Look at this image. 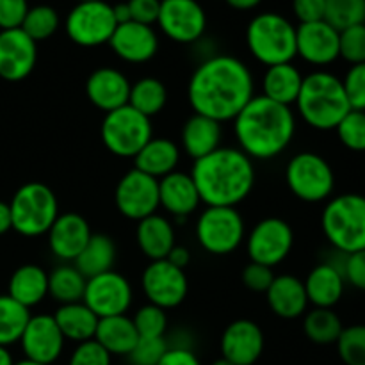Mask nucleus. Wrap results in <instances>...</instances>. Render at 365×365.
I'll return each mask as SVG.
<instances>
[{"label":"nucleus","instance_id":"nucleus-1","mask_svg":"<svg viewBox=\"0 0 365 365\" xmlns=\"http://www.w3.org/2000/svg\"><path fill=\"white\" fill-rule=\"evenodd\" d=\"M255 96V78L234 56H212L203 61L187 84V100L195 114L225 123L234 121Z\"/></svg>","mask_w":365,"mask_h":365},{"label":"nucleus","instance_id":"nucleus-2","mask_svg":"<svg viewBox=\"0 0 365 365\" xmlns=\"http://www.w3.org/2000/svg\"><path fill=\"white\" fill-rule=\"evenodd\" d=\"M237 148L252 160H271L282 155L296 135V116L291 107L255 95L234 120Z\"/></svg>","mask_w":365,"mask_h":365},{"label":"nucleus","instance_id":"nucleus-3","mask_svg":"<svg viewBox=\"0 0 365 365\" xmlns=\"http://www.w3.org/2000/svg\"><path fill=\"white\" fill-rule=\"evenodd\" d=\"M189 175L207 207H237L255 187V164L234 146H220L195 160Z\"/></svg>","mask_w":365,"mask_h":365},{"label":"nucleus","instance_id":"nucleus-4","mask_svg":"<svg viewBox=\"0 0 365 365\" xmlns=\"http://www.w3.org/2000/svg\"><path fill=\"white\" fill-rule=\"evenodd\" d=\"M294 106L309 127L323 132L335 130L342 118L351 110L342 78L324 70L303 77L302 91Z\"/></svg>","mask_w":365,"mask_h":365},{"label":"nucleus","instance_id":"nucleus-5","mask_svg":"<svg viewBox=\"0 0 365 365\" xmlns=\"http://www.w3.org/2000/svg\"><path fill=\"white\" fill-rule=\"evenodd\" d=\"M321 228L337 252L351 255L365 250V196L344 192L334 196L321 214Z\"/></svg>","mask_w":365,"mask_h":365},{"label":"nucleus","instance_id":"nucleus-6","mask_svg":"<svg viewBox=\"0 0 365 365\" xmlns=\"http://www.w3.org/2000/svg\"><path fill=\"white\" fill-rule=\"evenodd\" d=\"M250 53L266 68L292 63L296 57V27L278 13H260L246 27Z\"/></svg>","mask_w":365,"mask_h":365},{"label":"nucleus","instance_id":"nucleus-7","mask_svg":"<svg viewBox=\"0 0 365 365\" xmlns=\"http://www.w3.org/2000/svg\"><path fill=\"white\" fill-rule=\"evenodd\" d=\"M13 230L24 237L48 234L59 216V203L52 189L41 182H29L18 187L9 202Z\"/></svg>","mask_w":365,"mask_h":365},{"label":"nucleus","instance_id":"nucleus-8","mask_svg":"<svg viewBox=\"0 0 365 365\" xmlns=\"http://www.w3.org/2000/svg\"><path fill=\"white\" fill-rule=\"evenodd\" d=\"M285 184L302 202H328L334 195L335 173L323 155L316 152H299L285 166Z\"/></svg>","mask_w":365,"mask_h":365},{"label":"nucleus","instance_id":"nucleus-9","mask_svg":"<svg viewBox=\"0 0 365 365\" xmlns=\"http://www.w3.org/2000/svg\"><path fill=\"white\" fill-rule=\"evenodd\" d=\"M100 138L113 155L134 159L139 150L153 138L152 120L130 106H123L103 116Z\"/></svg>","mask_w":365,"mask_h":365},{"label":"nucleus","instance_id":"nucleus-10","mask_svg":"<svg viewBox=\"0 0 365 365\" xmlns=\"http://www.w3.org/2000/svg\"><path fill=\"white\" fill-rule=\"evenodd\" d=\"M198 245L210 255H230L246 239V225L235 207H207L196 221Z\"/></svg>","mask_w":365,"mask_h":365},{"label":"nucleus","instance_id":"nucleus-11","mask_svg":"<svg viewBox=\"0 0 365 365\" xmlns=\"http://www.w3.org/2000/svg\"><path fill=\"white\" fill-rule=\"evenodd\" d=\"M118 24L114 20L113 6L106 0L96 2H77L68 13L64 29L75 45L93 48L110 41Z\"/></svg>","mask_w":365,"mask_h":365},{"label":"nucleus","instance_id":"nucleus-12","mask_svg":"<svg viewBox=\"0 0 365 365\" xmlns=\"http://www.w3.org/2000/svg\"><path fill=\"white\" fill-rule=\"evenodd\" d=\"M245 242L250 262L262 264L273 269L291 253L294 246V232L282 217H264L250 230Z\"/></svg>","mask_w":365,"mask_h":365},{"label":"nucleus","instance_id":"nucleus-13","mask_svg":"<svg viewBox=\"0 0 365 365\" xmlns=\"http://www.w3.org/2000/svg\"><path fill=\"white\" fill-rule=\"evenodd\" d=\"M118 212L130 221H141L157 214L159 209V180L139 170H130L118 180L114 191Z\"/></svg>","mask_w":365,"mask_h":365},{"label":"nucleus","instance_id":"nucleus-14","mask_svg":"<svg viewBox=\"0 0 365 365\" xmlns=\"http://www.w3.org/2000/svg\"><path fill=\"white\" fill-rule=\"evenodd\" d=\"M132 298L134 291L130 282L113 269L88 278L82 302L98 319H103V317L123 316L130 309Z\"/></svg>","mask_w":365,"mask_h":365},{"label":"nucleus","instance_id":"nucleus-15","mask_svg":"<svg viewBox=\"0 0 365 365\" xmlns=\"http://www.w3.org/2000/svg\"><path fill=\"white\" fill-rule=\"evenodd\" d=\"M141 287L146 299L163 310L182 305L189 291V280L184 269L163 260H152L141 274Z\"/></svg>","mask_w":365,"mask_h":365},{"label":"nucleus","instance_id":"nucleus-16","mask_svg":"<svg viewBox=\"0 0 365 365\" xmlns=\"http://www.w3.org/2000/svg\"><path fill=\"white\" fill-rule=\"evenodd\" d=\"M157 25L171 41L189 45L205 34L207 14L198 0H160Z\"/></svg>","mask_w":365,"mask_h":365},{"label":"nucleus","instance_id":"nucleus-17","mask_svg":"<svg viewBox=\"0 0 365 365\" xmlns=\"http://www.w3.org/2000/svg\"><path fill=\"white\" fill-rule=\"evenodd\" d=\"M64 342L66 339L63 337L56 319L50 314L31 316L20 339L25 359L45 365H52L59 360Z\"/></svg>","mask_w":365,"mask_h":365},{"label":"nucleus","instance_id":"nucleus-18","mask_svg":"<svg viewBox=\"0 0 365 365\" xmlns=\"http://www.w3.org/2000/svg\"><path fill=\"white\" fill-rule=\"evenodd\" d=\"M38 63V43L21 29L0 31V78L20 82L27 78Z\"/></svg>","mask_w":365,"mask_h":365},{"label":"nucleus","instance_id":"nucleus-19","mask_svg":"<svg viewBox=\"0 0 365 365\" xmlns=\"http://www.w3.org/2000/svg\"><path fill=\"white\" fill-rule=\"evenodd\" d=\"M296 57L316 68L330 66L339 59V31L324 20L299 24L296 27Z\"/></svg>","mask_w":365,"mask_h":365},{"label":"nucleus","instance_id":"nucleus-20","mask_svg":"<svg viewBox=\"0 0 365 365\" xmlns=\"http://www.w3.org/2000/svg\"><path fill=\"white\" fill-rule=\"evenodd\" d=\"M264 334L255 321L237 319L221 335V356L234 365H253L262 356Z\"/></svg>","mask_w":365,"mask_h":365},{"label":"nucleus","instance_id":"nucleus-21","mask_svg":"<svg viewBox=\"0 0 365 365\" xmlns=\"http://www.w3.org/2000/svg\"><path fill=\"white\" fill-rule=\"evenodd\" d=\"M109 45L113 52L125 63L143 64L157 56L159 36L150 25L127 21V24L118 25Z\"/></svg>","mask_w":365,"mask_h":365},{"label":"nucleus","instance_id":"nucleus-22","mask_svg":"<svg viewBox=\"0 0 365 365\" xmlns=\"http://www.w3.org/2000/svg\"><path fill=\"white\" fill-rule=\"evenodd\" d=\"M48 248L63 262H73L93 235L91 227L77 212H63L57 216L48 230Z\"/></svg>","mask_w":365,"mask_h":365},{"label":"nucleus","instance_id":"nucleus-23","mask_svg":"<svg viewBox=\"0 0 365 365\" xmlns=\"http://www.w3.org/2000/svg\"><path fill=\"white\" fill-rule=\"evenodd\" d=\"M86 95L96 109L107 114L110 110L128 106L130 81L123 71L116 68H96L86 81Z\"/></svg>","mask_w":365,"mask_h":365},{"label":"nucleus","instance_id":"nucleus-24","mask_svg":"<svg viewBox=\"0 0 365 365\" xmlns=\"http://www.w3.org/2000/svg\"><path fill=\"white\" fill-rule=\"evenodd\" d=\"M200 203L202 200L189 173L177 170L159 180V205L177 220L196 212Z\"/></svg>","mask_w":365,"mask_h":365},{"label":"nucleus","instance_id":"nucleus-25","mask_svg":"<svg viewBox=\"0 0 365 365\" xmlns=\"http://www.w3.org/2000/svg\"><path fill=\"white\" fill-rule=\"evenodd\" d=\"M267 305L282 319H298L309 309L305 284L292 274H278L266 291Z\"/></svg>","mask_w":365,"mask_h":365},{"label":"nucleus","instance_id":"nucleus-26","mask_svg":"<svg viewBox=\"0 0 365 365\" xmlns=\"http://www.w3.org/2000/svg\"><path fill=\"white\" fill-rule=\"evenodd\" d=\"M221 138H223V128L220 121L202 114H192L182 127V150L192 160H198L220 148Z\"/></svg>","mask_w":365,"mask_h":365},{"label":"nucleus","instance_id":"nucleus-27","mask_svg":"<svg viewBox=\"0 0 365 365\" xmlns=\"http://www.w3.org/2000/svg\"><path fill=\"white\" fill-rule=\"evenodd\" d=\"M303 284L309 305L314 309H334L342 299L346 289L344 274L327 262L317 264Z\"/></svg>","mask_w":365,"mask_h":365},{"label":"nucleus","instance_id":"nucleus-28","mask_svg":"<svg viewBox=\"0 0 365 365\" xmlns=\"http://www.w3.org/2000/svg\"><path fill=\"white\" fill-rule=\"evenodd\" d=\"M135 241H138L143 255L150 259V262L166 259L171 250L177 246L173 225L160 214H152V216L138 221Z\"/></svg>","mask_w":365,"mask_h":365},{"label":"nucleus","instance_id":"nucleus-29","mask_svg":"<svg viewBox=\"0 0 365 365\" xmlns=\"http://www.w3.org/2000/svg\"><path fill=\"white\" fill-rule=\"evenodd\" d=\"M180 163V148L168 138H152L134 157V168L160 180L177 171Z\"/></svg>","mask_w":365,"mask_h":365},{"label":"nucleus","instance_id":"nucleus-30","mask_svg":"<svg viewBox=\"0 0 365 365\" xmlns=\"http://www.w3.org/2000/svg\"><path fill=\"white\" fill-rule=\"evenodd\" d=\"M7 296L25 309L39 305L48 296V273L36 264L20 266L11 274Z\"/></svg>","mask_w":365,"mask_h":365},{"label":"nucleus","instance_id":"nucleus-31","mask_svg":"<svg viewBox=\"0 0 365 365\" xmlns=\"http://www.w3.org/2000/svg\"><path fill=\"white\" fill-rule=\"evenodd\" d=\"M303 75L292 63L274 64L266 68L262 77V95L282 106H294L302 91Z\"/></svg>","mask_w":365,"mask_h":365},{"label":"nucleus","instance_id":"nucleus-32","mask_svg":"<svg viewBox=\"0 0 365 365\" xmlns=\"http://www.w3.org/2000/svg\"><path fill=\"white\" fill-rule=\"evenodd\" d=\"M95 341L109 353L110 356H127L139 341L138 330H135L132 317L113 316L98 319Z\"/></svg>","mask_w":365,"mask_h":365},{"label":"nucleus","instance_id":"nucleus-33","mask_svg":"<svg viewBox=\"0 0 365 365\" xmlns=\"http://www.w3.org/2000/svg\"><path fill=\"white\" fill-rule=\"evenodd\" d=\"M53 319L66 341L81 344L95 339L98 317L86 307L84 302L59 305V309L53 312Z\"/></svg>","mask_w":365,"mask_h":365},{"label":"nucleus","instance_id":"nucleus-34","mask_svg":"<svg viewBox=\"0 0 365 365\" xmlns=\"http://www.w3.org/2000/svg\"><path fill=\"white\" fill-rule=\"evenodd\" d=\"M114 262H116V245L113 239L106 234H93L88 245L71 264L86 278H93L96 274L113 271Z\"/></svg>","mask_w":365,"mask_h":365},{"label":"nucleus","instance_id":"nucleus-35","mask_svg":"<svg viewBox=\"0 0 365 365\" xmlns=\"http://www.w3.org/2000/svg\"><path fill=\"white\" fill-rule=\"evenodd\" d=\"M86 284L88 278L70 262L61 264L52 273H48V294L59 305L82 302Z\"/></svg>","mask_w":365,"mask_h":365},{"label":"nucleus","instance_id":"nucleus-36","mask_svg":"<svg viewBox=\"0 0 365 365\" xmlns=\"http://www.w3.org/2000/svg\"><path fill=\"white\" fill-rule=\"evenodd\" d=\"M168 103V89L163 81L155 77H143L130 84L128 106L152 120Z\"/></svg>","mask_w":365,"mask_h":365},{"label":"nucleus","instance_id":"nucleus-37","mask_svg":"<svg viewBox=\"0 0 365 365\" xmlns=\"http://www.w3.org/2000/svg\"><path fill=\"white\" fill-rule=\"evenodd\" d=\"M342 330H344L342 321L334 312V309L307 310L305 317H303V331L314 344H335L341 337Z\"/></svg>","mask_w":365,"mask_h":365},{"label":"nucleus","instance_id":"nucleus-38","mask_svg":"<svg viewBox=\"0 0 365 365\" xmlns=\"http://www.w3.org/2000/svg\"><path fill=\"white\" fill-rule=\"evenodd\" d=\"M29 319V309L14 302L11 296L0 294V346L9 348L11 344L20 342Z\"/></svg>","mask_w":365,"mask_h":365},{"label":"nucleus","instance_id":"nucleus-39","mask_svg":"<svg viewBox=\"0 0 365 365\" xmlns=\"http://www.w3.org/2000/svg\"><path fill=\"white\" fill-rule=\"evenodd\" d=\"M59 14L53 9L52 6H46V4H41V6L29 7L27 14L24 18V24H21V31L32 39V41L39 43L45 41V39L52 38L53 34L59 29Z\"/></svg>","mask_w":365,"mask_h":365},{"label":"nucleus","instance_id":"nucleus-40","mask_svg":"<svg viewBox=\"0 0 365 365\" xmlns=\"http://www.w3.org/2000/svg\"><path fill=\"white\" fill-rule=\"evenodd\" d=\"M364 16L365 0H327L324 2V21L339 32L353 25L364 24Z\"/></svg>","mask_w":365,"mask_h":365},{"label":"nucleus","instance_id":"nucleus-41","mask_svg":"<svg viewBox=\"0 0 365 365\" xmlns=\"http://www.w3.org/2000/svg\"><path fill=\"white\" fill-rule=\"evenodd\" d=\"M335 344L346 365H365V324L344 328Z\"/></svg>","mask_w":365,"mask_h":365},{"label":"nucleus","instance_id":"nucleus-42","mask_svg":"<svg viewBox=\"0 0 365 365\" xmlns=\"http://www.w3.org/2000/svg\"><path fill=\"white\" fill-rule=\"evenodd\" d=\"M335 132L346 148L351 152H365V110H349Z\"/></svg>","mask_w":365,"mask_h":365},{"label":"nucleus","instance_id":"nucleus-43","mask_svg":"<svg viewBox=\"0 0 365 365\" xmlns=\"http://www.w3.org/2000/svg\"><path fill=\"white\" fill-rule=\"evenodd\" d=\"M138 335L143 339H157L164 337L168 330V314L166 310L159 309V307L148 305L141 307L138 312L132 317Z\"/></svg>","mask_w":365,"mask_h":365},{"label":"nucleus","instance_id":"nucleus-44","mask_svg":"<svg viewBox=\"0 0 365 365\" xmlns=\"http://www.w3.org/2000/svg\"><path fill=\"white\" fill-rule=\"evenodd\" d=\"M339 57L353 64L365 63V24L339 32Z\"/></svg>","mask_w":365,"mask_h":365},{"label":"nucleus","instance_id":"nucleus-45","mask_svg":"<svg viewBox=\"0 0 365 365\" xmlns=\"http://www.w3.org/2000/svg\"><path fill=\"white\" fill-rule=\"evenodd\" d=\"M170 346H168L166 339L157 337V339H143L135 342L132 351L128 353V365H159L160 360L168 353Z\"/></svg>","mask_w":365,"mask_h":365},{"label":"nucleus","instance_id":"nucleus-46","mask_svg":"<svg viewBox=\"0 0 365 365\" xmlns=\"http://www.w3.org/2000/svg\"><path fill=\"white\" fill-rule=\"evenodd\" d=\"M346 98L353 110H365V63L353 64L342 78Z\"/></svg>","mask_w":365,"mask_h":365},{"label":"nucleus","instance_id":"nucleus-47","mask_svg":"<svg viewBox=\"0 0 365 365\" xmlns=\"http://www.w3.org/2000/svg\"><path fill=\"white\" fill-rule=\"evenodd\" d=\"M68 365H110V355L95 339H91L77 344Z\"/></svg>","mask_w":365,"mask_h":365},{"label":"nucleus","instance_id":"nucleus-48","mask_svg":"<svg viewBox=\"0 0 365 365\" xmlns=\"http://www.w3.org/2000/svg\"><path fill=\"white\" fill-rule=\"evenodd\" d=\"M274 277L277 274L273 273V269L267 266H262V264L250 262L248 266L242 269V284H245L246 289L253 292H266L269 289V285L273 284Z\"/></svg>","mask_w":365,"mask_h":365},{"label":"nucleus","instance_id":"nucleus-49","mask_svg":"<svg viewBox=\"0 0 365 365\" xmlns=\"http://www.w3.org/2000/svg\"><path fill=\"white\" fill-rule=\"evenodd\" d=\"M27 11V0H0V31L20 29Z\"/></svg>","mask_w":365,"mask_h":365},{"label":"nucleus","instance_id":"nucleus-50","mask_svg":"<svg viewBox=\"0 0 365 365\" xmlns=\"http://www.w3.org/2000/svg\"><path fill=\"white\" fill-rule=\"evenodd\" d=\"M127 4L128 9H130L132 21L150 25V27H153V24H157V18H159L160 11V0H128Z\"/></svg>","mask_w":365,"mask_h":365},{"label":"nucleus","instance_id":"nucleus-51","mask_svg":"<svg viewBox=\"0 0 365 365\" xmlns=\"http://www.w3.org/2000/svg\"><path fill=\"white\" fill-rule=\"evenodd\" d=\"M342 273H344L346 284L353 285L359 291H365V250L346 257Z\"/></svg>","mask_w":365,"mask_h":365},{"label":"nucleus","instance_id":"nucleus-52","mask_svg":"<svg viewBox=\"0 0 365 365\" xmlns=\"http://www.w3.org/2000/svg\"><path fill=\"white\" fill-rule=\"evenodd\" d=\"M324 2L327 0H292V13L299 24H312L324 20Z\"/></svg>","mask_w":365,"mask_h":365},{"label":"nucleus","instance_id":"nucleus-53","mask_svg":"<svg viewBox=\"0 0 365 365\" xmlns=\"http://www.w3.org/2000/svg\"><path fill=\"white\" fill-rule=\"evenodd\" d=\"M159 365H202L198 356L185 348H170Z\"/></svg>","mask_w":365,"mask_h":365},{"label":"nucleus","instance_id":"nucleus-54","mask_svg":"<svg viewBox=\"0 0 365 365\" xmlns=\"http://www.w3.org/2000/svg\"><path fill=\"white\" fill-rule=\"evenodd\" d=\"M166 260L173 264L175 267H178V269H185L189 266V262H191V253L184 246H175L170 252V255L166 257Z\"/></svg>","mask_w":365,"mask_h":365},{"label":"nucleus","instance_id":"nucleus-55","mask_svg":"<svg viewBox=\"0 0 365 365\" xmlns=\"http://www.w3.org/2000/svg\"><path fill=\"white\" fill-rule=\"evenodd\" d=\"M9 230H13V220H11L9 203L0 200V235L7 234Z\"/></svg>","mask_w":365,"mask_h":365},{"label":"nucleus","instance_id":"nucleus-56","mask_svg":"<svg viewBox=\"0 0 365 365\" xmlns=\"http://www.w3.org/2000/svg\"><path fill=\"white\" fill-rule=\"evenodd\" d=\"M113 13H114V20H116L118 25L132 21L130 9H128L127 2H121V4H116V6H113Z\"/></svg>","mask_w":365,"mask_h":365},{"label":"nucleus","instance_id":"nucleus-57","mask_svg":"<svg viewBox=\"0 0 365 365\" xmlns=\"http://www.w3.org/2000/svg\"><path fill=\"white\" fill-rule=\"evenodd\" d=\"M225 2L235 11H252L255 9L257 6H260L262 0H225Z\"/></svg>","mask_w":365,"mask_h":365},{"label":"nucleus","instance_id":"nucleus-58","mask_svg":"<svg viewBox=\"0 0 365 365\" xmlns=\"http://www.w3.org/2000/svg\"><path fill=\"white\" fill-rule=\"evenodd\" d=\"M0 365H14L13 355H11L6 346H0Z\"/></svg>","mask_w":365,"mask_h":365},{"label":"nucleus","instance_id":"nucleus-59","mask_svg":"<svg viewBox=\"0 0 365 365\" xmlns=\"http://www.w3.org/2000/svg\"><path fill=\"white\" fill-rule=\"evenodd\" d=\"M210 365H234V364H232V362H228L227 359H223V356H221V359L214 360V362L210 364Z\"/></svg>","mask_w":365,"mask_h":365},{"label":"nucleus","instance_id":"nucleus-60","mask_svg":"<svg viewBox=\"0 0 365 365\" xmlns=\"http://www.w3.org/2000/svg\"><path fill=\"white\" fill-rule=\"evenodd\" d=\"M14 365H45V364H39V362H32V360H20V362H14Z\"/></svg>","mask_w":365,"mask_h":365},{"label":"nucleus","instance_id":"nucleus-61","mask_svg":"<svg viewBox=\"0 0 365 365\" xmlns=\"http://www.w3.org/2000/svg\"><path fill=\"white\" fill-rule=\"evenodd\" d=\"M77 2H96V0H77Z\"/></svg>","mask_w":365,"mask_h":365},{"label":"nucleus","instance_id":"nucleus-62","mask_svg":"<svg viewBox=\"0 0 365 365\" xmlns=\"http://www.w3.org/2000/svg\"><path fill=\"white\" fill-rule=\"evenodd\" d=\"M364 24H365V16H364Z\"/></svg>","mask_w":365,"mask_h":365}]
</instances>
